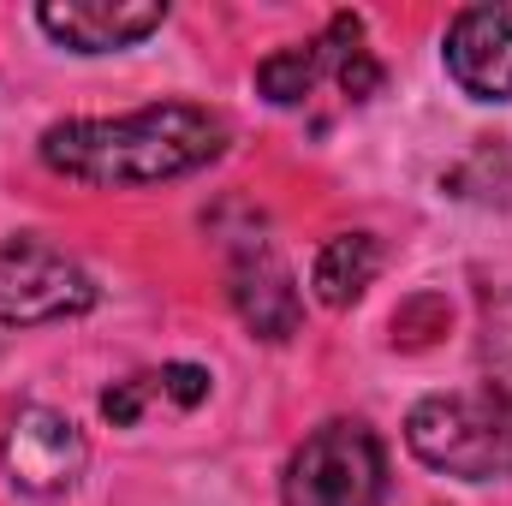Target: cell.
<instances>
[{"mask_svg": "<svg viewBox=\"0 0 512 506\" xmlns=\"http://www.w3.org/2000/svg\"><path fill=\"white\" fill-rule=\"evenodd\" d=\"M36 149L60 179L96 191H137L209 167L227 149V120L197 102H155L120 120H60L42 131Z\"/></svg>", "mask_w": 512, "mask_h": 506, "instance_id": "cell-1", "label": "cell"}, {"mask_svg": "<svg viewBox=\"0 0 512 506\" xmlns=\"http://www.w3.org/2000/svg\"><path fill=\"white\" fill-rule=\"evenodd\" d=\"M405 447L429 471H447L459 483L512 477V393L471 387V393H435L411 405Z\"/></svg>", "mask_w": 512, "mask_h": 506, "instance_id": "cell-2", "label": "cell"}, {"mask_svg": "<svg viewBox=\"0 0 512 506\" xmlns=\"http://www.w3.org/2000/svg\"><path fill=\"white\" fill-rule=\"evenodd\" d=\"M387 495V453L370 423L334 417L286 465L280 501L286 506H382Z\"/></svg>", "mask_w": 512, "mask_h": 506, "instance_id": "cell-3", "label": "cell"}, {"mask_svg": "<svg viewBox=\"0 0 512 506\" xmlns=\"http://www.w3.org/2000/svg\"><path fill=\"white\" fill-rule=\"evenodd\" d=\"M96 304V280L78 256L60 245L24 233L0 245V322L6 328H36V322H66Z\"/></svg>", "mask_w": 512, "mask_h": 506, "instance_id": "cell-4", "label": "cell"}, {"mask_svg": "<svg viewBox=\"0 0 512 506\" xmlns=\"http://www.w3.org/2000/svg\"><path fill=\"white\" fill-rule=\"evenodd\" d=\"M84 435L66 411H48V405H24L6 435H0V465L12 477V489L24 495H66L78 477H84Z\"/></svg>", "mask_w": 512, "mask_h": 506, "instance_id": "cell-5", "label": "cell"}, {"mask_svg": "<svg viewBox=\"0 0 512 506\" xmlns=\"http://www.w3.org/2000/svg\"><path fill=\"white\" fill-rule=\"evenodd\" d=\"M447 72L477 102H512V0L465 6L447 24Z\"/></svg>", "mask_w": 512, "mask_h": 506, "instance_id": "cell-6", "label": "cell"}, {"mask_svg": "<svg viewBox=\"0 0 512 506\" xmlns=\"http://www.w3.org/2000/svg\"><path fill=\"white\" fill-rule=\"evenodd\" d=\"M36 24L72 54H120L167 24V6L161 0H48L36 6Z\"/></svg>", "mask_w": 512, "mask_h": 506, "instance_id": "cell-7", "label": "cell"}, {"mask_svg": "<svg viewBox=\"0 0 512 506\" xmlns=\"http://www.w3.org/2000/svg\"><path fill=\"white\" fill-rule=\"evenodd\" d=\"M233 310L245 316V328L256 340H292L298 334L304 298L292 286V268L268 245H245L233 256Z\"/></svg>", "mask_w": 512, "mask_h": 506, "instance_id": "cell-8", "label": "cell"}, {"mask_svg": "<svg viewBox=\"0 0 512 506\" xmlns=\"http://www.w3.org/2000/svg\"><path fill=\"white\" fill-rule=\"evenodd\" d=\"M376 274H382V245H376L370 233H340V239L322 245L316 268H310V286H316V298H322L328 310H346V304L364 298V286H370Z\"/></svg>", "mask_w": 512, "mask_h": 506, "instance_id": "cell-9", "label": "cell"}, {"mask_svg": "<svg viewBox=\"0 0 512 506\" xmlns=\"http://www.w3.org/2000/svg\"><path fill=\"white\" fill-rule=\"evenodd\" d=\"M322 66H328V48H322V42H292V48H280V54H268V60L256 66V90H262L274 108H298V102L316 90Z\"/></svg>", "mask_w": 512, "mask_h": 506, "instance_id": "cell-10", "label": "cell"}, {"mask_svg": "<svg viewBox=\"0 0 512 506\" xmlns=\"http://www.w3.org/2000/svg\"><path fill=\"white\" fill-rule=\"evenodd\" d=\"M483 364L501 393H512V292L483 310Z\"/></svg>", "mask_w": 512, "mask_h": 506, "instance_id": "cell-11", "label": "cell"}, {"mask_svg": "<svg viewBox=\"0 0 512 506\" xmlns=\"http://www.w3.org/2000/svg\"><path fill=\"white\" fill-rule=\"evenodd\" d=\"M161 387V376H131V381H114L108 393H102V417L114 423V429H131L137 423V411H143V399Z\"/></svg>", "mask_w": 512, "mask_h": 506, "instance_id": "cell-12", "label": "cell"}, {"mask_svg": "<svg viewBox=\"0 0 512 506\" xmlns=\"http://www.w3.org/2000/svg\"><path fill=\"white\" fill-rule=\"evenodd\" d=\"M161 393H167L173 405H203V399H209V370H197V364H167V370H161Z\"/></svg>", "mask_w": 512, "mask_h": 506, "instance_id": "cell-13", "label": "cell"}]
</instances>
